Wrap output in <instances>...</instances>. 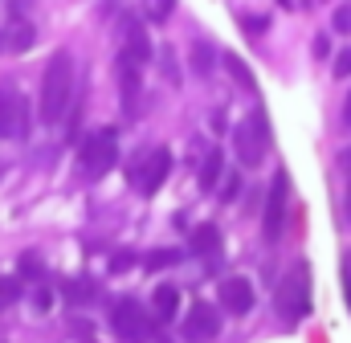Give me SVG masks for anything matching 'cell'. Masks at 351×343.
<instances>
[{
  "label": "cell",
  "instance_id": "obj_1",
  "mask_svg": "<svg viewBox=\"0 0 351 343\" xmlns=\"http://www.w3.org/2000/svg\"><path fill=\"white\" fill-rule=\"evenodd\" d=\"M74 86H78V70H74V54H53L45 62V74H41V102H37V119L45 127H58L66 115H70V102H74Z\"/></svg>",
  "mask_w": 351,
  "mask_h": 343
},
{
  "label": "cell",
  "instance_id": "obj_2",
  "mask_svg": "<svg viewBox=\"0 0 351 343\" xmlns=\"http://www.w3.org/2000/svg\"><path fill=\"white\" fill-rule=\"evenodd\" d=\"M274 307H278L282 323H302L311 315V265L306 261H294L282 274V282L274 290Z\"/></svg>",
  "mask_w": 351,
  "mask_h": 343
},
{
  "label": "cell",
  "instance_id": "obj_3",
  "mask_svg": "<svg viewBox=\"0 0 351 343\" xmlns=\"http://www.w3.org/2000/svg\"><path fill=\"white\" fill-rule=\"evenodd\" d=\"M119 164V135L110 127H98L94 135L82 139V152H78V172L86 180H102L106 172Z\"/></svg>",
  "mask_w": 351,
  "mask_h": 343
},
{
  "label": "cell",
  "instance_id": "obj_4",
  "mask_svg": "<svg viewBox=\"0 0 351 343\" xmlns=\"http://www.w3.org/2000/svg\"><path fill=\"white\" fill-rule=\"evenodd\" d=\"M265 147H269V131H265L262 110H254L250 119H241L233 127V152H237L241 168H258L265 160Z\"/></svg>",
  "mask_w": 351,
  "mask_h": 343
},
{
  "label": "cell",
  "instance_id": "obj_5",
  "mask_svg": "<svg viewBox=\"0 0 351 343\" xmlns=\"http://www.w3.org/2000/svg\"><path fill=\"white\" fill-rule=\"evenodd\" d=\"M286 217H290V176L286 172H278L274 180H269V192H265V213H262V237L274 246V241H282V233H286Z\"/></svg>",
  "mask_w": 351,
  "mask_h": 343
},
{
  "label": "cell",
  "instance_id": "obj_6",
  "mask_svg": "<svg viewBox=\"0 0 351 343\" xmlns=\"http://www.w3.org/2000/svg\"><path fill=\"white\" fill-rule=\"evenodd\" d=\"M168 176H172V152H168V147H152V152H143V156L135 160L131 184H135L139 196H156V192L168 184Z\"/></svg>",
  "mask_w": 351,
  "mask_h": 343
},
{
  "label": "cell",
  "instance_id": "obj_7",
  "mask_svg": "<svg viewBox=\"0 0 351 343\" xmlns=\"http://www.w3.org/2000/svg\"><path fill=\"white\" fill-rule=\"evenodd\" d=\"M33 127L29 98L16 86H0V139H25Z\"/></svg>",
  "mask_w": 351,
  "mask_h": 343
},
{
  "label": "cell",
  "instance_id": "obj_8",
  "mask_svg": "<svg viewBox=\"0 0 351 343\" xmlns=\"http://www.w3.org/2000/svg\"><path fill=\"white\" fill-rule=\"evenodd\" d=\"M152 319H156V315H147L135 298H123V303H114V311H110V327H114V335L123 343H143L152 335Z\"/></svg>",
  "mask_w": 351,
  "mask_h": 343
},
{
  "label": "cell",
  "instance_id": "obj_9",
  "mask_svg": "<svg viewBox=\"0 0 351 343\" xmlns=\"http://www.w3.org/2000/svg\"><path fill=\"white\" fill-rule=\"evenodd\" d=\"M221 335V311L208 303H192L188 319H184V340L188 343H213Z\"/></svg>",
  "mask_w": 351,
  "mask_h": 343
},
{
  "label": "cell",
  "instance_id": "obj_10",
  "mask_svg": "<svg viewBox=\"0 0 351 343\" xmlns=\"http://www.w3.org/2000/svg\"><path fill=\"white\" fill-rule=\"evenodd\" d=\"M152 41H147V29L139 16H123V58L135 62V66H147L152 62Z\"/></svg>",
  "mask_w": 351,
  "mask_h": 343
},
{
  "label": "cell",
  "instance_id": "obj_11",
  "mask_svg": "<svg viewBox=\"0 0 351 343\" xmlns=\"http://www.w3.org/2000/svg\"><path fill=\"white\" fill-rule=\"evenodd\" d=\"M221 307L229 311V315H250L254 311V282L250 278H225L221 282Z\"/></svg>",
  "mask_w": 351,
  "mask_h": 343
},
{
  "label": "cell",
  "instance_id": "obj_12",
  "mask_svg": "<svg viewBox=\"0 0 351 343\" xmlns=\"http://www.w3.org/2000/svg\"><path fill=\"white\" fill-rule=\"evenodd\" d=\"M139 70H143V66H135V62L119 58V98H123V106H127V110H135V106H139V90H143Z\"/></svg>",
  "mask_w": 351,
  "mask_h": 343
},
{
  "label": "cell",
  "instance_id": "obj_13",
  "mask_svg": "<svg viewBox=\"0 0 351 343\" xmlns=\"http://www.w3.org/2000/svg\"><path fill=\"white\" fill-rule=\"evenodd\" d=\"M152 315H156L160 323H172L176 315H180V290H176V286H168V282L156 286V294H152Z\"/></svg>",
  "mask_w": 351,
  "mask_h": 343
},
{
  "label": "cell",
  "instance_id": "obj_14",
  "mask_svg": "<svg viewBox=\"0 0 351 343\" xmlns=\"http://www.w3.org/2000/svg\"><path fill=\"white\" fill-rule=\"evenodd\" d=\"M192 254L196 257H217L221 254V229H217V225H196V229H192Z\"/></svg>",
  "mask_w": 351,
  "mask_h": 343
},
{
  "label": "cell",
  "instance_id": "obj_15",
  "mask_svg": "<svg viewBox=\"0 0 351 343\" xmlns=\"http://www.w3.org/2000/svg\"><path fill=\"white\" fill-rule=\"evenodd\" d=\"M221 176H225V152L213 147V152H204V164H200V188L213 192L221 184Z\"/></svg>",
  "mask_w": 351,
  "mask_h": 343
},
{
  "label": "cell",
  "instance_id": "obj_16",
  "mask_svg": "<svg viewBox=\"0 0 351 343\" xmlns=\"http://www.w3.org/2000/svg\"><path fill=\"white\" fill-rule=\"evenodd\" d=\"M62 294H66L70 303H94V298H98V286L86 282V278H74V282H66V286H62Z\"/></svg>",
  "mask_w": 351,
  "mask_h": 343
},
{
  "label": "cell",
  "instance_id": "obj_17",
  "mask_svg": "<svg viewBox=\"0 0 351 343\" xmlns=\"http://www.w3.org/2000/svg\"><path fill=\"white\" fill-rule=\"evenodd\" d=\"M213 66H217V58H213V45L196 41V45H192V70H196L200 78H208V74H213Z\"/></svg>",
  "mask_w": 351,
  "mask_h": 343
},
{
  "label": "cell",
  "instance_id": "obj_18",
  "mask_svg": "<svg viewBox=\"0 0 351 343\" xmlns=\"http://www.w3.org/2000/svg\"><path fill=\"white\" fill-rule=\"evenodd\" d=\"M172 12H176V0H143V16L156 21V25H164Z\"/></svg>",
  "mask_w": 351,
  "mask_h": 343
},
{
  "label": "cell",
  "instance_id": "obj_19",
  "mask_svg": "<svg viewBox=\"0 0 351 343\" xmlns=\"http://www.w3.org/2000/svg\"><path fill=\"white\" fill-rule=\"evenodd\" d=\"M33 41H37V33H33V25H25V21H16V29H12V41H8V45H12V49L21 54V49H29Z\"/></svg>",
  "mask_w": 351,
  "mask_h": 343
},
{
  "label": "cell",
  "instance_id": "obj_20",
  "mask_svg": "<svg viewBox=\"0 0 351 343\" xmlns=\"http://www.w3.org/2000/svg\"><path fill=\"white\" fill-rule=\"evenodd\" d=\"M225 70H229V74H233V78H237V82L245 86V90H250V86H254V74H250V70H245V66H241V62H237V58H233V54H225Z\"/></svg>",
  "mask_w": 351,
  "mask_h": 343
},
{
  "label": "cell",
  "instance_id": "obj_21",
  "mask_svg": "<svg viewBox=\"0 0 351 343\" xmlns=\"http://www.w3.org/2000/svg\"><path fill=\"white\" fill-rule=\"evenodd\" d=\"M176 261H180V254H176V250H156V254H147V261H143V265H147V270H160V265H176Z\"/></svg>",
  "mask_w": 351,
  "mask_h": 343
},
{
  "label": "cell",
  "instance_id": "obj_22",
  "mask_svg": "<svg viewBox=\"0 0 351 343\" xmlns=\"http://www.w3.org/2000/svg\"><path fill=\"white\" fill-rule=\"evenodd\" d=\"M331 25H335V33H351V4H339L331 12Z\"/></svg>",
  "mask_w": 351,
  "mask_h": 343
},
{
  "label": "cell",
  "instance_id": "obj_23",
  "mask_svg": "<svg viewBox=\"0 0 351 343\" xmlns=\"http://www.w3.org/2000/svg\"><path fill=\"white\" fill-rule=\"evenodd\" d=\"M16 294H21V290H16V282L0 278V311H4V307H12V303H16Z\"/></svg>",
  "mask_w": 351,
  "mask_h": 343
},
{
  "label": "cell",
  "instance_id": "obj_24",
  "mask_svg": "<svg viewBox=\"0 0 351 343\" xmlns=\"http://www.w3.org/2000/svg\"><path fill=\"white\" fill-rule=\"evenodd\" d=\"M335 78H351V45L339 49V58H335Z\"/></svg>",
  "mask_w": 351,
  "mask_h": 343
},
{
  "label": "cell",
  "instance_id": "obj_25",
  "mask_svg": "<svg viewBox=\"0 0 351 343\" xmlns=\"http://www.w3.org/2000/svg\"><path fill=\"white\" fill-rule=\"evenodd\" d=\"M343 298H348V307H351V254H343Z\"/></svg>",
  "mask_w": 351,
  "mask_h": 343
},
{
  "label": "cell",
  "instance_id": "obj_26",
  "mask_svg": "<svg viewBox=\"0 0 351 343\" xmlns=\"http://www.w3.org/2000/svg\"><path fill=\"white\" fill-rule=\"evenodd\" d=\"M245 33H250V37L265 33V16H245Z\"/></svg>",
  "mask_w": 351,
  "mask_h": 343
},
{
  "label": "cell",
  "instance_id": "obj_27",
  "mask_svg": "<svg viewBox=\"0 0 351 343\" xmlns=\"http://www.w3.org/2000/svg\"><path fill=\"white\" fill-rule=\"evenodd\" d=\"M237 188H241V176H229V180H225V188H221V196H225V200H233V196H237Z\"/></svg>",
  "mask_w": 351,
  "mask_h": 343
},
{
  "label": "cell",
  "instance_id": "obj_28",
  "mask_svg": "<svg viewBox=\"0 0 351 343\" xmlns=\"http://www.w3.org/2000/svg\"><path fill=\"white\" fill-rule=\"evenodd\" d=\"M127 265H135V257L131 254H114V261H110V270L119 274V270H127Z\"/></svg>",
  "mask_w": 351,
  "mask_h": 343
},
{
  "label": "cell",
  "instance_id": "obj_29",
  "mask_svg": "<svg viewBox=\"0 0 351 343\" xmlns=\"http://www.w3.org/2000/svg\"><path fill=\"white\" fill-rule=\"evenodd\" d=\"M339 172L351 180V147H343V152H339Z\"/></svg>",
  "mask_w": 351,
  "mask_h": 343
},
{
  "label": "cell",
  "instance_id": "obj_30",
  "mask_svg": "<svg viewBox=\"0 0 351 343\" xmlns=\"http://www.w3.org/2000/svg\"><path fill=\"white\" fill-rule=\"evenodd\" d=\"M327 49H331L327 37H315V58H327Z\"/></svg>",
  "mask_w": 351,
  "mask_h": 343
},
{
  "label": "cell",
  "instance_id": "obj_31",
  "mask_svg": "<svg viewBox=\"0 0 351 343\" xmlns=\"http://www.w3.org/2000/svg\"><path fill=\"white\" fill-rule=\"evenodd\" d=\"M343 217H348V225H351V180H348V196H343Z\"/></svg>",
  "mask_w": 351,
  "mask_h": 343
},
{
  "label": "cell",
  "instance_id": "obj_32",
  "mask_svg": "<svg viewBox=\"0 0 351 343\" xmlns=\"http://www.w3.org/2000/svg\"><path fill=\"white\" fill-rule=\"evenodd\" d=\"M343 127L351 131V94H348V102H343Z\"/></svg>",
  "mask_w": 351,
  "mask_h": 343
},
{
  "label": "cell",
  "instance_id": "obj_33",
  "mask_svg": "<svg viewBox=\"0 0 351 343\" xmlns=\"http://www.w3.org/2000/svg\"><path fill=\"white\" fill-rule=\"evenodd\" d=\"M278 4H290V0H278Z\"/></svg>",
  "mask_w": 351,
  "mask_h": 343
},
{
  "label": "cell",
  "instance_id": "obj_34",
  "mask_svg": "<svg viewBox=\"0 0 351 343\" xmlns=\"http://www.w3.org/2000/svg\"><path fill=\"white\" fill-rule=\"evenodd\" d=\"M0 45H4V37H0Z\"/></svg>",
  "mask_w": 351,
  "mask_h": 343
}]
</instances>
